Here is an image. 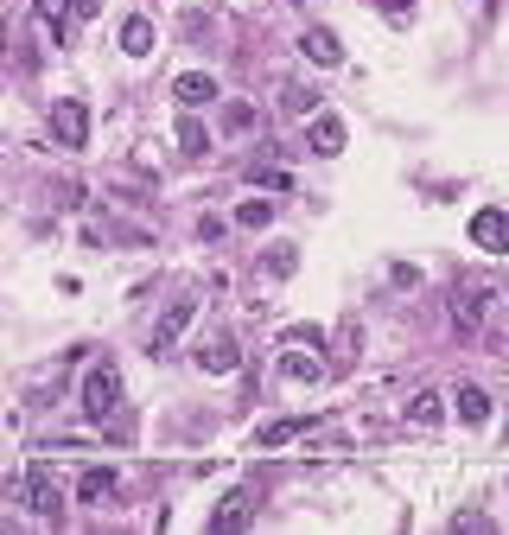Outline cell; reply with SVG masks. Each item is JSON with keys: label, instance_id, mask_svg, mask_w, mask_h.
<instances>
[{"label": "cell", "instance_id": "obj_1", "mask_svg": "<svg viewBox=\"0 0 509 535\" xmlns=\"http://www.w3.org/2000/svg\"><path fill=\"white\" fill-rule=\"evenodd\" d=\"M490 306H497V287L490 281H478V274H471V281H459L452 287V332H484V319H490Z\"/></svg>", "mask_w": 509, "mask_h": 535}, {"label": "cell", "instance_id": "obj_2", "mask_svg": "<svg viewBox=\"0 0 509 535\" xmlns=\"http://www.w3.org/2000/svg\"><path fill=\"white\" fill-rule=\"evenodd\" d=\"M115 408H121V370L96 364L90 376H83V414H90V421H109Z\"/></svg>", "mask_w": 509, "mask_h": 535}, {"label": "cell", "instance_id": "obj_3", "mask_svg": "<svg viewBox=\"0 0 509 535\" xmlns=\"http://www.w3.org/2000/svg\"><path fill=\"white\" fill-rule=\"evenodd\" d=\"M191 319H198V300H191V293H185V300H172V306H166V319H160V325H153V338H147V351H153V357H166V351H172V344H179V338H185V325H191Z\"/></svg>", "mask_w": 509, "mask_h": 535}, {"label": "cell", "instance_id": "obj_4", "mask_svg": "<svg viewBox=\"0 0 509 535\" xmlns=\"http://www.w3.org/2000/svg\"><path fill=\"white\" fill-rule=\"evenodd\" d=\"M280 376L287 383H325V351L319 344H287L280 351Z\"/></svg>", "mask_w": 509, "mask_h": 535}, {"label": "cell", "instance_id": "obj_5", "mask_svg": "<svg viewBox=\"0 0 509 535\" xmlns=\"http://www.w3.org/2000/svg\"><path fill=\"white\" fill-rule=\"evenodd\" d=\"M249 516H255V485H242V491H230L217 510H210V535H236V529H249Z\"/></svg>", "mask_w": 509, "mask_h": 535}, {"label": "cell", "instance_id": "obj_6", "mask_svg": "<svg viewBox=\"0 0 509 535\" xmlns=\"http://www.w3.org/2000/svg\"><path fill=\"white\" fill-rule=\"evenodd\" d=\"M471 243H478L484 255H509V211H497V204L478 211L471 217Z\"/></svg>", "mask_w": 509, "mask_h": 535}, {"label": "cell", "instance_id": "obj_7", "mask_svg": "<svg viewBox=\"0 0 509 535\" xmlns=\"http://www.w3.org/2000/svg\"><path fill=\"white\" fill-rule=\"evenodd\" d=\"M26 504H32V516H45V523L64 510V491H58V478H51L45 465H32V472H26Z\"/></svg>", "mask_w": 509, "mask_h": 535}, {"label": "cell", "instance_id": "obj_8", "mask_svg": "<svg viewBox=\"0 0 509 535\" xmlns=\"http://www.w3.org/2000/svg\"><path fill=\"white\" fill-rule=\"evenodd\" d=\"M51 134H58V141L64 147H83V141H90V109H83V102H58V109H51Z\"/></svg>", "mask_w": 509, "mask_h": 535}, {"label": "cell", "instance_id": "obj_9", "mask_svg": "<svg viewBox=\"0 0 509 535\" xmlns=\"http://www.w3.org/2000/svg\"><path fill=\"white\" fill-rule=\"evenodd\" d=\"M236 357H242V351H236V338H230V332H210V338L198 344V370H204V376H230V370H236Z\"/></svg>", "mask_w": 509, "mask_h": 535}, {"label": "cell", "instance_id": "obj_10", "mask_svg": "<svg viewBox=\"0 0 509 535\" xmlns=\"http://www.w3.org/2000/svg\"><path fill=\"white\" fill-rule=\"evenodd\" d=\"M306 141H312V153H319V160H338V153H344V141H350V134H344V122H338V115H312V128H306Z\"/></svg>", "mask_w": 509, "mask_h": 535}, {"label": "cell", "instance_id": "obj_11", "mask_svg": "<svg viewBox=\"0 0 509 535\" xmlns=\"http://www.w3.org/2000/svg\"><path fill=\"white\" fill-rule=\"evenodd\" d=\"M300 434H319V414H287V421L261 427V434H255V446L268 453V446H287V440H300Z\"/></svg>", "mask_w": 509, "mask_h": 535}, {"label": "cell", "instance_id": "obj_12", "mask_svg": "<svg viewBox=\"0 0 509 535\" xmlns=\"http://www.w3.org/2000/svg\"><path fill=\"white\" fill-rule=\"evenodd\" d=\"M300 51H306L312 64H325V71H331V64H344L338 32H325V26H306V32H300Z\"/></svg>", "mask_w": 509, "mask_h": 535}, {"label": "cell", "instance_id": "obj_13", "mask_svg": "<svg viewBox=\"0 0 509 535\" xmlns=\"http://www.w3.org/2000/svg\"><path fill=\"white\" fill-rule=\"evenodd\" d=\"M172 96H179L185 109H204V102H217V77H210V71H179Z\"/></svg>", "mask_w": 509, "mask_h": 535}, {"label": "cell", "instance_id": "obj_14", "mask_svg": "<svg viewBox=\"0 0 509 535\" xmlns=\"http://www.w3.org/2000/svg\"><path fill=\"white\" fill-rule=\"evenodd\" d=\"M452 414H459L465 427H484V421H490V395H484L478 383H465L459 395H452Z\"/></svg>", "mask_w": 509, "mask_h": 535}, {"label": "cell", "instance_id": "obj_15", "mask_svg": "<svg viewBox=\"0 0 509 535\" xmlns=\"http://www.w3.org/2000/svg\"><path fill=\"white\" fill-rule=\"evenodd\" d=\"M408 421H414V427H440V421H446V402H440V389H420L414 402H408Z\"/></svg>", "mask_w": 509, "mask_h": 535}, {"label": "cell", "instance_id": "obj_16", "mask_svg": "<svg viewBox=\"0 0 509 535\" xmlns=\"http://www.w3.org/2000/svg\"><path fill=\"white\" fill-rule=\"evenodd\" d=\"M115 485H121V478L109 472V465H96V472H83V478H77V497H83V504H102V497H109Z\"/></svg>", "mask_w": 509, "mask_h": 535}, {"label": "cell", "instance_id": "obj_17", "mask_svg": "<svg viewBox=\"0 0 509 535\" xmlns=\"http://www.w3.org/2000/svg\"><path fill=\"white\" fill-rule=\"evenodd\" d=\"M121 51H128V58H147V51H153V20H140V13H134V20L121 26Z\"/></svg>", "mask_w": 509, "mask_h": 535}, {"label": "cell", "instance_id": "obj_18", "mask_svg": "<svg viewBox=\"0 0 509 535\" xmlns=\"http://www.w3.org/2000/svg\"><path fill=\"white\" fill-rule=\"evenodd\" d=\"M179 147L191 153V160H198V153H210V134H204V122H198V115H179Z\"/></svg>", "mask_w": 509, "mask_h": 535}, {"label": "cell", "instance_id": "obj_19", "mask_svg": "<svg viewBox=\"0 0 509 535\" xmlns=\"http://www.w3.org/2000/svg\"><path fill=\"white\" fill-rule=\"evenodd\" d=\"M236 223H242V230H268V223H274V204H268V198H242V204H236Z\"/></svg>", "mask_w": 509, "mask_h": 535}, {"label": "cell", "instance_id": "obj_20", "mask_svg": "<svg viewBox=\"0 0 509 535\" xmlns=\"http://www.w3.org/2000/svg\"><path fill=\"white\" fill-rule=\"evenodd\" d=\"M280 102H287L293 115H312V109H319V96H312L306 83H287V90H280Z\"/></svg>", "mask_w": 509, "mask_h": 535}, {"label": "cell", "instance_id": "obj_21", "mask_svg": "<svg viewBox=\"0 0 509 535\" xmlns=\"http://www.w3.org/2000/svg\"><path fill=\"white\" fill-rule=\"evenodd\" d=\"M223 128H230V134H249V128H255V109H249V102H230V109H223Z\"/></svg>", "mask_w": 509, "mask_h": 535}, {"label": "cell", "instance_id": "obj_22", "mask_svg": "<svg viewBox=\"0 0 509 535\" xmlns=\"http://www.w3.org/2000/svg\"><path fill=\"white\" fill-rule=\"evenodd\" d=\"M293 262H300V255H293L287 243H274V249H268V274H274V281H280V274H293Z\"/></svg>", "mask_w": 509, "mask_h": 535}, {"label": "cell", "instance_id": "obj_23", "mask_svg": "<svg viewBox=\"0 0 509 535\" xmlns=\"http://www.w3.org/2000/svg\"><path fill=\"white\" fill-rule=\"evenodd\" d=\"M249 179H255V185H268V192H287V172H280V166H268V172H261V166H255V172H249Z\"/></svg>", "mask_w": 509, "mask_h": 535}, {"label": "cell", "instance_id": "obj_24", "mask_svg": "<svg viewBox=\"0 0 509 535\" xmlns=\"http://www.w3.org/2000/svg\"><path fill=\"white\" fill-rule=\"evenodd\" d=\"M102 13V0H77V20H96Z\"/></svg>", "mask_w": 509, "mask_h": 535}, {"label": "cell", "instance_id": "obj_25", "mask_svg": "<svg viewBox=\"0 0 509 535\" xmlns=\"http://www.w3.org/2000/svg\"><path fill=\"white\" fill-rule=\"evenodd\" d=\"M382 7H389V13H401V7H414V0H382Z\"/></svg>", "mask_w": 509, "mask_h": 535}]
</instances>
